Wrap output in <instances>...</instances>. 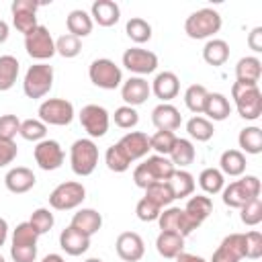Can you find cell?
Wrapping results in <instances>:
<instances>
[{
	"label": "cell",
	"mask_w": 262,
	"mask_h": 262,
	"mask_svg": "<svg viewBox=\"0 0 262 262\" xmlns=\"http://www.w3.org/2000/svg\"><path fill=\"white\" fill-rule=\"evenodd\" d=\"M18 135L27 141H33V143H39L43 139H47V125L41 121V119H25L20 121V131Z\"/></svg>",
	"instance_id": "obj_43"
},
{
	"label": "cell",
	"mask_w": 262,
	"mask_h": 262,
	"mask_svg": "<svg viewBox=\"0 0 262 262\" xmlns=\"http://www.w3.org/2000/svg\"><path fill=\"white\" fill-rule=\"evenodd\" d=\"M151 123L158 131H176L182 123L180 111L170 102H160L151 111Z\"/></svg>",
	"instance_id": "obj_21"
},
{
	"label": "cell",
	"mask_w": 262,
	"mask_h": 262,
	"mask_svg": "<svg viewBox=\"0 0 262 262\" xmlns=\"http://www.w3.org/2000/svg\"><path fill=\"white\" fill-rule=\"evenodd\" d=\"M8 33H10V29H8V23L0 18V45H2V43L8 39Z\"/></svg>",
	"instance_id": "obj_59"
},
{
	"label": "cell",
	"mask_w": 262,
	"mask_h": 262,
	"mask_svg": "<svg viewBox=\"0 0 262 262\" xmlns=\"http://www.w3.org/2000/svg\"><path fill=\"white\" fill-rule=\"evenodd\" d=\"M231 98L235 102L237 115L246 121H256L262 115V92L258 84H231Z\"/></svg>",
	"instance_id": "obj_3"
},
{
	"label": "cell",
	"mask_w": 262,
	"mask_h": 262,
	"mask_svg": "<svg viewBox=\"0 0 262 262\" xmlns=\"http://www.w3.org/2000/svg\"><path fill=\"white\" fill-rule=\"evenodd\" d=\"M53 66H49L47 61L43 63H33L27 74H25V80H23V90L29 98L37 100V98H43L45 94H49V90L53 88Z\"/></svg>",
	"instance_id": "obj_5"
},
{
	"label": "cell",
	"mask_w": 262,
	"mask_h": 262,
	"mask_svg": "<svg viewBox=\"0 0 262 262\" xmlns=\"http://www.w3.org/2000/svg\"><path fill=\"white\" fill-rule=\"evenodd\" d=\"M70 225L78 231H82L84 235L92 237L94 233L100 231L102 227V215L96 211V209H80L78 213H74Z\"/></svg>",
	"instance_id": "obj_25"
},
{
	"label": "cell",
	"mask_w": 262,
	"mask_h": 262,
	"mask_svg": "<svg viewBox=\"0 0 262 262\" xmlns=\"http://www.w3.org/2000/svg\"><path fill=\"white\" fill-rule=\"evenodd\" d=\"M18 72H20V63L14 55L8 53L0 55V92H6L16 84Z\"/></svg>",
	"instance_id": "obj_36"
},
{
	"label": "cell",
	"mask_w": 262,
	"mask_h": 262,
	"mask_svg": "<svg viewBox=\"0 0 262 262\" xmlns=\"http://www.w3.org/2000/svg\"><path fill=\"white\" fill-rule=\"evenodd\" d=\"M66 27H68V33L82 39V37H88L92 33V18H90V12L82 10V8H76V10H70V14L66 16Z\"/></svg>",
	"instance_id": "obj_30"
},
{
	"label": "cell",
	"mask_w": 262,
	"mask_h": 262,
	"mask_svg": "<svg viewBox=\"0 0 262 262\" xmlns=\"http://www.w3.org/2000/svg\"><path fill=\"white\" fill-rule=\"evenodd\" d=\"M125 33L133 43L141 45V43H147L151 39V25L141 16H131L125 25Z\"/></svg>",
	"instance_id": "obj_38"
},
{
	"label": "cell",
	"mask_w": 262,
	"mask_h": 262,
	"mask_svg": "<svg viewBox=\"0 0 262 262\" xmlns=\"http://www.w3.org/2000/svg\"><path fill=\"white\" fill-rule=\"evenodd\" d=\"M18 131H20V119L16 115H2L0 117V139L2 141H14Z\"/></svg>",
	"instance_id": "obj_51"
},
{
	"label": "cell",
	"mask_w": 262,
	"mask_h": 262,
	"mask_svg": "<svg viewBox=\"0 0 262 262\" xmlns=\"http://www.w3.org/2000/svg\"><path fill=\"white\" fill-rule=\"evenodd\" d=\"M41 262H66V258L61 256V254H55V252H51V254H47Z\"/></svg>",
	"instance_id": "obj_60"
},
{
	"label": "cell",
	"mask_w": 262,
	"mask_h": 262,
	"mask_svg": "<svg viewBox=\"0 0 262 262\" xmlns=\"http://www.w3.org/2000/svg\"><path fill=\"white\" fill-rule=\"evenodd\" d=\"M10 258L14 262H35L37 246H10Z\"/></svg>",
	"instance_id": "obj_53"
},
{
	"label": "cell",
	"mask_w": 262,
	"mask_h": 262,
	"mask_svg": "<svg viewBox=\"0 0 262 262\" xmlns=\"http://www.w3.org/2000/svg\"><path fill=\"white\" fill-rule=\"evenodd\" d=\"M86 199V188L78 180H68L57 184L49 192V207L55 211H72L78 209Z\"/></svg>",
	"instance_id": "obj_6"
},
{
	"label": "cell",
	"mask_w": 262,
	"mask_h": 262,
	"mask_svg": "<svg viewBox=\"0 0 262 262\" xmlns=\"http://www.w3.org/2000/svg\"><path fill=\"white\" fill-rule=\"evenodd\" d=\"M145 199H149L151 203H156L160 209H166V207H170L176 201L168 182H154V184H149L145 188Z\"/></svg>",
	"instance_id": "obj_40"
},
{
	"label": "cell",
	"mask_w": 262,
	"mask_h": 262,
	"mask_svg": "<svg viewBox=\"0 0 262 262\" xmlns=\"http://www.w3.org/2000/svg\"><path fill=\"white\" fill-rule=\"evenodd\" d=\"M29 223H31V227H33L39 235H45V233L51 231V227H53V223H55V217H53V213H51L47 207H39V209H35V211L31 213Z\"/></svg>",
	"instance_id": "obj_44"
},
{
	"label": "cell",
	"mask_w": 262,
	"mask_h": 262,
	"mask_svg": "<svg viewBox=\"0 0 262 262\" xmlns=\"http://www.w3.org/2000/svg\"><path fill=\"white\" fill-rule=\"evenodd\" d=\"M176 143V135L174 131H156L151 137H149V147L158 154V156H170L172 147Z\"/></svg>",
	"instance_id": "obj_48"
},
{
	"label": "cell",
	"mask_w": 262,
	"mask_h": 262,
	"mask_svg": "<svg viewBox=\"0 0 262 262\" xmlns=\"http://www.w3.org/2000/svg\"><path fill=\"white\" fill-rule=\"evenodd\" d=\"M133 182H135V186H139V188H143V190H145L149 184H154V178L149 176V172H147V168L143 166V162L135 166V170H133Z\"/></svg>",
	"instance_id": "obj_55"
},
{
	"label": "cell",
	"mask_w": 262,
	"mask_h": 262,
	"mask_svg": "<svg viewBox=\"0 0 262 262\" xmlns=\"http://www.w3.org/2000/svg\"><path fill=\"white\" fill-rule=\"evenodd\" d=\"M143 166L147 168V172H149V176L154 178V182H168L170 176H172L174 170H176L174 164L170 162V158L158 156V154L147 156V158L143 160Z\"/></svg>",
	"instance_id": "obj_31"
},
{
	"label": "cell",
	"mask_w": 262,
	"mask_h": 262,
	"mask_svg": "<svg viewBox=\"0 0 262 262\" xmlns=\"http://www.w3.org/2000/svg\"><path fill=\"white\" fill-rule=\"evenodd\" d=\"M262 76V61L256 55H246L235 63V82L258 84Z\"/></svg>",
	"instance_id": "obj_27"
},
{
	"label": "cell",
	"mask_w": 262,
	"mask_h": 262,
	"mask_svg": "<svg viewBox=\"0 0 262 262\" xmlns=\"http://www.w3.org/2000/svg\"><path fill=\"white\" fill-rule=\"evenodd\" d=\"M176 262H207L203 256H196V254H188V252H182L174 258Z\"/></svg>",
	"instance_id": "obj_57"
},
{
	"label": "cell",
	"mask_w": 262,
	"mask_h": 262,
	"mask_svg": "<svg viewBox=\"0 0 262 262\" xmlns=\"http://www.w3.org/2000/svg\"><path fill=\"white\" fill-rule=\"evenodd\" d=\"M35 182H37V178H35L33 170L27 168V166H14L4 176V184H6V188L12 194H25V192H29L35 186Z\"/></svg>",
	"instance_id": "obj_20"
},
{
	"label": "cell",
	"mask_w": 262,
	"mask_h": 262,
	"mask_svg": "<svg viewBox=\"0 0 262 262\" xmlns=\"http://www.w3.org/2000/svg\"><path fill=\"white\" fill-rule=\"evenodd\" d=\"M123 66L135 76H147L158 70V55L143 47H131L123 53Z\"/></svg>",
	"instance_id": "obj_12"
},
{
	"label": "cell",
	"mask_w": 262,
	"mask_h": 262,
	"mask_svg": "<svg viewBox=\"0 0 262 262\" xmlns=\"http://www.w3.org/2000/svg\"><path fill=\"white\" fill-rule=\"evenodd\" d=\"M239 219L244 225L248 227H256L262 221V199L256 196L252 201H248L246 205L239 207Z\"/></svg>",
	"instance_id": "obj_46"
},
{
	"label": "cell",
	"mask_w": 262,
	"mask_h": 262,
	"mask_svg": "<svg viewBox=\"0 0 262 262\" xmlns=\"http://www.w3.org/2000/svg\"><path fill=\"white\" fill-rule=\"evenodd\" d=\"M78 119H80V125L88 133L90 139L104 137L106 131H108V125H111V115L100 104H86V106H82Z\"/></svg>",
	"instance_id": "obj_10"
},
{
	"label": "cell",
	"mask_w": 262,
	"mask_h": 262,
	"mask_svg": "<svg viewBox=\"0 0 262 262\" xmlns=\"http://www.w3.org/2000/svg\"><path fill=\"white\" fill-rule=\"evenodd\" d=\"M88 78L96 88L102 90H115L123 84V72L121 68L108 59V57H98L88 66Z\"/></svg>",
	"instance_id": "obj_7"
},
{
	"label": "cell",
	"mask_w": 262,
	"mask_h": 262,
	"mask_svg": "<svg viewBox=\"0 0 262 262\" xmlns=\"http://www.w3.org/2000/svg\"><path fill=\"white\" fill-rule=\"evenodd\" d=\"M223 20L221 14L215 8H199L184 20V33L190 39H213L215 33H219Z\"/></svg>",
	"instance_id": "obj_2"
},
{
	"label": "cell",
	"mask_w": 262,
	"mask_h": 262,
	"mask_svg": "<svg viewBox=\"0 0 262 262\" xmlns=\"http://www.w3.org/2000/svg\"><path fill=\"white\" fill-rule=\"evenodd\" d=\"M115 250L117 256L125 262H139L145 254V244L143 237L135 231H123L115 239Z\"/></svg>",
	"instance_id": "obj_15"
},
{
	"label": "cell",
	"mask_w": 262,
	"mask_h": 262,
	"mask_svg": "<svg viewBox=\"0 0 262 262\" xmlns=\"http://www.w3.org/2000/svg\"><path fill=\"white\" fill-rule=\"evenodd\" d=\"M80 51H82V39H78V37H74L70 33H66V35L55 39V53L57 55H61L66 59H72Z\"/></svg>",
	"instance_id": "obj_45"
},
{
	"label": "cell",
	"mask_w": 262,
	"mask_h": 262,
	"mask_svg": "<svg viewBox=\"0 0 262 262\" xmlns=\"http://www.w3.org/2000/svg\"><path fill=\"white\" fill-rule=\"evenodd\" d=\"M0 262H6V260H4V256H2V254H0Z\"/></svg>",
	"instance_id": "obj_62"
},
{
	"label": "cell",
	"mask_w": 262,
	"mask_h": 262,
	"mask_svg": "<svg viewBox=\"0 0 262 262\" xmlns=\"http://www.w3.org/2000/svg\"><path fill=\"white\" fill-rule=\"evenodd\" d=\"M237 143H239V151L250 154V156H258L262 151V129L256 125L244 127L237 135Z\"/></svg>",
	"instance_id": "obj_35"
},
{
	"label": "cell",
	"mask_w": 262,
	"mask_h": 262,
	"mask_svg": "<svg viewBox=\"0 0 262 262\" xmlns=\"http://www.w3.org/2000/svg\"><path fill=\"white\" fill-rule=\"evenodd\" d=\"M18 156V147L14 141H2L0 139V168L10 166Z\"/></svg>",
	"instance_id": "obj_54"
},
{
	"label": "cell",
	"mask_w": 262,
	"mask_h": 262,
	"mask_svg": "<svg viewBox=\"0 0 262 262\" xmlns=\"http://www.w3.org/2000/svg\"><path fill=\"white\" fill-rule=\"evenodd\" d=\"M151 94V86L141 76H131L121 84V98L127 106H139L143 104Z\"/></svg>",
	"instance_id": "obj_16"
},
{
	"label": "cell",
	"mask_w": 262,
	"mask_h": 262,
	"mask_svg": "<svg viewBox=\"0 0 262 262\" xmlns=\"http://www.w3.org/2000/svg\"><path fill=\"white\" fill-rule=\"evenodd\" d=\"M246 166H248L246 154H242L239 149H225L219 158V170L223 176H231V178L244 176Z\"/></svg>",
	"instance_id": "obj_29"
},
{
	"label": "cell",
	"mask_w": 262,
	"mask_h": 262,
	"mask_svg": "<svg viewBox=\"0 0 262 262\" xmlns=\"http://www.w3.org/2000/svg\"><path fill=\"white\" fill-rule=\"evenodd\" d=\"M104 164L111 172H117V174H123L129 170L131 166V160L125 156V151L119 147V143H113L111 147H106L104 151Z\"/></svg>",
	"instance_id": "obj_42"
},
{
	"label": "cell",
	"mask_w": 262,
	"mask_h": 262,
	"mask_svg": "<svg viewBox=\"0 0 262 262\" xmlns=\"http://www.w3.org/2000/svg\"><path fill=\"white\" fill-rule=\"evenodd\" d=\"M149 86H151V94H156V98H160L162 102H170L180 92L178 76L174 72H168V70L156 74V78H154V82Z\"/></svg>",
	"instance_id": "obj_19"
},
{
	"label": "cell",
	"mask_w": 262,
	"mask_h": 262,
	"mask_svg": "<svg viewBox=\"0 0 262 262\" xmlns=\"http://www.w3.org/2000/svg\"><path fill=\"white\" fill-rule=\"evenodd\" d=\"M70 166L76 176H90L98 166V145L90 137L76 139L70 147Z\"/></svg>",
	"instance_id": "obj_4"
},
{
	"label": "cell",
	"mask_w": 262,
	"mask_h": 262,
	"mask_svg": "<svg viewBox=\"0 0 262 262\" xmlns=\"http://www.w3.org/2000/svg\"><path fill=\"white\" fill-rule=\"evenodd\" d=\"M199 186L203 188L205 194H217L225 186V176L221 174L219 168H205L199 174Z\"/></svg>",
	"instance_id": "obj_39"
},
{
	"label": "cell",
	"mask_w": 262,
	"mask_h": 262,
	"mask_svg": "<svg viewBox=\"0 0 262 262\" xmlns=\"http://www.w3.org/2000/svg\"><path fill=\"white\" fill-rule=\"evenodd\" d=\"M25 49L29 57L37 59V63H43L55 55V39L45 25H39L29 35H25Z\"/></svg>",
	"instance_id": "obj_9"
},
{
	"label": "cell",
	"mask_w": 262,
	"mask_h": 262,
	"mask_svg": "<svg viewBox=\"0 0 262 262\" xmlns=\"http://www.w3.org/2000/svg\"><path fill=\"white\" fill-rule=\"evenodd\" d=\"M260 190H262V184H260V178L254 176V174H246L242 176L239 180H233L229 184L223 186L221 190V201L225 207L229 209H239L242 205H246L248 201L260 196Z\"/></svg>",
	"instance_id": "obj_1"
},
{
	"label": "cell",
	"mask_w": 262,
	"mask_h": 262,
	"mask_svg": "<svg viewBox=\"0 0 262 262\" xmlns=\"http://www.w3.org/2000/svg\"><path fill=\"white\" fill-rule=\"evenodd\" d=\"M244 258L258 260L262 258V233L252 229L244 233Z\"/></svg>",
	"instance_id": "obj_50"
},
{
	"label": "cell",
	"mask_w": 262,
	"mask_h": 262,
	"mask_svg": "<svg viewBox=\"0 0 262 262\" xmlns=\"http://www.w3.org/2000/svg\"><path fill=\"white\" fill-rule=\"evenodd\" d=\"M184 213H186V217L196 227H201L203 221L213 213V201H211V196H207V194H190L188 201H186V205H184Z\"/></svg>",
	"instance_id": "obj_24"
},
{
	"label": "cell",
	"mask_w": 262,
	"mask_h": 262,
	"mask_svg": "<svg viewBox=\"0 0 262 262\" xmlns=\"http://www.w3.org/2000/svg\"><path fill=\"white\" fill-rule=\"evenodd\" d=\"M37 239H39V233L31 227L29 221H23L12 229L10 246H37Z\"/></svg>",
	"instance_id": "obj_47"
},
{
	"label": "cell",
	"mask_w": 262,
	"mask_h": 262,
	"mask_svg": "<svg viewBox=\"0 0 262 262\" xmlns=\"http://www.w3.org/2000/svg\"><path fill=\"white\" fill-rule=\"evenodd\" d=\"M39 6H41V2H35V0H14L10 4L12 25L18 33L29 35L33 29L39 27V23H37V8Z\"/></svg>",
	"instance_id": "obj_13"
},
{
	"label": "cell",
	"mask_w": 262,
	"mask_h": 262,
	"mask_svg": "<svg viewBox=\"0 0 262 262\" xmlns=\"http://www.w3.org/2000/svg\"><path fill=\"white\" fill-rule=\"evenodd\" d=\"M113 121H115V125H117L119 129H133V127H137V123H139V113H137V108L123 104V106L115 108Z\"/></svg>",
	"instance_id": "obj_49"
},
{
	"label": "cell",
	"mask_w": 262,
	"mask_h": 262,
	"mask_svg": "<svg viewBox=\"0 0 262 262\" xmlns=\"http://www.w3.org/2000/svg\"><path fill=\"white\" fill-rule=\"evenodd\" d=\"M244 258V233H229L221 239L211 262H239Z\"/></svg>",
	"instance_id": "obj_17"
},
{
	"label": "cell",
	"mask_w": 262,
	"mask_h": 262,
	"mask_svg": "<svg viewBox=\"0 0 262 262\" xmlns=\"http://www.w3.org/2000/svg\"><path fill=\"white\" fill-rule=\"evenodd\" d=\"M168 184H170V188L174 192V199H186V196H190L194 192V186H196L194 176L188 170H180V168L174 170V174L170 176Z\"/></svg>",
	"instance_id": "obj_34"
},
{
	"label": "cell",
	"mask_w": 262,
	"mask_h": 262,
	"mask_svg": "<svg viewBox=\"0 0 262 262\" xmlns=\"http://www.w3.org/2000/svg\"><path fill=\"white\" fill-rule=\"evenodd\" d=\"M160 213H162V209H160L156 203H151L149 199H145V196L139 199V203L135 205V215H137L139 221H145V223H149V221H158Z\"/></svg>",
	"instance_id": "obj_52"
},
{
	"label": "cell",
	"mask_w": 262,
	"mask_h": 262,
	"mask_svg": "<svg viewBox=\"0 0 262 262\" xmlns=\"http://www.w3.org/2000/svg\"><path fill=\"white\" fill-rule=\"evenodd\" d=\"M186 133L194 141H209L213 137V133H215V127L203 115H194V117H190L186 121Z\"/></svg>",
	"instance_id": "obj_37"
},
{
	"label": "cell",
	"mask_w": 262,
	"mask_h": 262,
	"mask_svg": "<svg viewBox=\"0 0 262 262\" xmlns=\"http://www.w3.org/2000/svg\"><path fill=\"white\" fill-rule=\"evenodd\" d=\"M158 225H160V231H176L180 235H190L194 229H199L184 213V209L180 207H166L162 209L160 217H158Z\"/></svg>",
	"instance_id": "obj_14"
},
{
	"label": "cell",
	"mask_w": 262,
	"mask_h": 262,
	"mask_svg": "<svg viewBox=\"0 0 262 262\" xmlns=\"http://www.w3.org/2000/svg\"><path fill=\"white\" fill-rule=\"evenodd\" d=\"M6 239H8V221L0 217V248L6 244Z\"/></svg>",
	"instance_id": "obj_58"
},
{
	"label": "cell",
	"mask_w": 262,
	"mask_h": 262,
	"mask_svg": "<svg viewBox=\"0 0 262 262\" xmlns=\"http://www.w3.org/2000/svg\"><path fill=\"white\" fill-rule=\"evenodd\" d=\"M59 248L68 254V256H82L88 252L90 248V237L84 235L82 231L74 229L72 225H68L66 229H61L59 233Z\"/></svg>",
	"instance_id": "obj_22"
},
{
	"label": "cell",
	"mask_w": 262,
	"mask_h": 262,
	"mask_svg": "<svg viewBox=\"0 0 262 262\" xmlns=\"http://www.w3.org/2000/svg\"><path fill=\"white\" fill-rule=\"evenodd\" d=\"M84 262H102L100 258H88V260H84Z\"/></svg>",
	"instance_id": "obj_61"
},
{
	"label": "cell",
	"mask_w": 262,
	"mask_h": 262,
	"mask_svg": "<svg viewBox=\"0 0 262 262\" xmlns=\"http://www.w3.org/2000/svg\"><path fill=\"white\" fill-rule=\"evenodd\" d=\"M33 158H35V164L41 170L53 172V170L61 168V164L66 160V151L59 145V141H55V139H43V141L35 143Z\"/></svg>",
	"instance_id": "obj_11"
},
{
	"label": "cell",
	"mask_w": 262,
	"mask_h": 262,
	"mask_svg": "<svg viewBox=\"0 0 262 262\" xmlns=\"http://www.w3.org/2000/svg\"><path fill=\"white\" fill-rule=\"evenodd\" d=\"M207 94H209V90L203 84H190L184 90V104H186V108L190 113H194V115H203Z\"/></svg>",
	"instance_id": "obj_41"
},
{
	"label": "cell",
	"mask_w": 262,
	"mask_h": 262,
	"mask_svg": "<svg viewBox=\"0 0 262 262\" xmlns=\"http://www.w3.org/2000/svg\"><path fill=\"white\" fill-rule=\"evenodd\" d=\"M196 158V149L192 145L190 139H184V137H176V143L170 151V162L174 164V168H180L184 170L186 166H190Z\"/></svg>",
	"instance_id": "obj_32"
},
{
	"label": "cell",
	"mask_w": 262,
	"mask_h": 262,
	"mask_svg": "<svg viewBox=\"0 0 262 262\" xmlns=\"http://www.w3.org/2000/svg\"><path fill=\"white\" fill-rule=\"evenodd\" d=\"M203 59L209 66H223L229 59V43L225 39H209L203 47Z\"/></svg>",
	"instance_id": "obj_33"
},
{
	"label": "cell",
	"mask_w": 262,
	"mask_h": 262,
	"mask_svg": "<svg viewBox=\"0 0 262 262\" xmlns=\"http://www.w3.org/2000/svg\"><path fill=\"white\" fill-rule=\"evenodd\" d=\"M117 143H119V147L125 151V156H127L131 162L141 160V158H145V156L151 151V147H149V137H147V133H143V131H129V133H125Z\"/></svg>",
	"instance_id": "obj_18"
},
{
	"label": "cell",
	"mask_w": 262,
	"mask_h": 262,
	"mask_svg": "<svg viewBox=\"0 0 262 262\" xmlns=\"http://www.w3.org/2000/svg\"><path fill=\"white\" fill-rule=\"evenodd\" d=\"M248 47H250L254 53H260V51H262V27H254V29L248 33Z\"/></svg>",
	"instance_id": "obj_56"
},
{
	"label": "cell",
	"mask_w": 262,
	"mask_h": 262,
	"mask_svg": "<svg viewBox=\"0 0 262 262\" xmlns=\"http://www.w3.org/2000/svg\"><path fill=\"white\" fill-rule=\"evenodd\" d=\"M156 250L162 258L174 260L178 254L184 252V235L176 231H160L156 237Z\"/></svg>",
	"instance_id": "obj_26"
},
{
	"label": "cell",
	"mask_w": 262,
	"mask_h": 262,
	"mask_svg": "<svg viewBox=\"0 0 262 262\" xmlns=\"http://www.w3.org/2000/svg\"><path fill=\"white\" fill-rule=\"evenodd\" d=\"M203 113L207 115L205 119H209L211 123L213 121H225L231 115V104H229V100H227L225 94H221V92H209L207 94V100H205Z\"/></svg>",
	"instance_id": "obj_28"
},
{
	"label": "cell",
	"mask_w": 262,
	"mask_h": 262,
	"mask_svg": "<svg viewBox=\"0 0 262 262\" xmlns=\"http://www.w3.org/2000/svg\"><path fill=\"white\" fill-rule=\"evenodd\" d=\"M90 18L98 27H115L121 18V8L113 0H96L90 6Z\"/></svg>",
	"instance_id": "obj_23"
},
{
	"label": "cell",
	"mask_w": 262,
	"mask_h": 262,
	"mask_svg": "<svg viewBox=\"0 0 262 262\" xmlns=\"http://www.w3.org/2000/svg\"><path fill=\"white\" fill-rule=\"evenodd\" d=\"M39 119L45 125H53V127H66L74 121V104L66 98H45L39 108H37Z\"/></svg>",
	"instance_id": "obj_8"
}]
</instances>
